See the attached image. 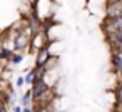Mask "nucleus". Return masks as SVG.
Masks as SVG:
<instances>
[{
	"label": "nucleus",
	"instance_id": "obj_6",
	"mask_svg": "<svg viewBox=\"0 0 122 112\" xmlns=\"http://www.w3.org/2000/svg\"><path fill=\"white\" fill-rule=\"evenodd\" d=\"M50 49L49 45H44L40 49H37V57H35V67H47V64L50 62Z\"/></svg>",
	"mask_w": 122,
	"mask_h": 112
},
{
	"label": "nucleus",
	"instance_id": "obj_21",
	"mask_svg": "<svg viewBox=\"0 0 122 112\" xmlns=\"http://www.w3.org/2000/svg\"><path fill=\"white\" fill-rule=\"evenodd\" d=\"M2 64H4V62H2V60H0V67H2Z\"/></svg>",
	"mask_w": 122,
	"mask_h": 112
},
{
	"label": "nucleus",
	"instance_id": "obj_7",
	"mask_svg": "<svg viewBox=\"0 0 122 112\" xmlns=\"http://www.w3.org/2000/svg\"><path fill=\"white\" fill-rule=\"evenodd\" d=\"M110 62H112L114 72L119 77H122V52H112L110 54Z\"/></svg>",
	"mask_w": 122,
	"mask_h": 112
},
{
	"label": "nucleus",
	"instance_id": "obj_8",
	"mask_svg": "<svg viewBox=\"0 0 122 112\" xmlns=\"http://www.w3.org/2000/svg\"><path fill=\"white\" fill-rule=\"evenodd\" d=\"M115 105L117 107H122V80L115 87Z\"/></svg>",
	"mask_w": 122,
	"mask_h": 112
},
{
	"label": "nucleus",
	"instance_id": "obj_2",
	"mask_svg": "<svg viewBox=\"0 0 122 112\" xmlns=\"http://www.w3.org/2000/svg\"><path fill=\"white\" fill-rule=\"evenodd\" d=\"M29 44H30V35H29V32L24 30V29H20V30L15 34V37H14V49H12V50H22V49L29 47Z\"/></svg>",
	"mask_w": 122,
	"mask_h": 112
},
{
	"label": "nucleus",
	"instance_id": "obj_19",
	"mask_svg": "<svg viewBox=\"0 0 122 112\" xmlns=\"http://www.w3.org/2000/svg\"><path fill=\"white\" fill-rule=\"evenodd\" d=\"M2 84H4V80H2V77H0V90H2Z\"/></svg>",
	"mask_w": 122,
	"mask_h": 112
},
{
	"label": "nucleus",
	"instance_id": "obj_15",
	"mask_svg": "<svg viewBox=\"0 0 122 112\" xmlns=\"http://www.w3.org/2000/svg\"><path fill=\"white\" fill-rule=\"evenodd\" d=\"M5 49V45H4V40L2 39H0V54H2V50Z\"/></svg>",
	"mask_w": 122,
	"mask_h": 112
},
{
	"label": "nucleus",
	"instance_id": "obj_11",
	"mask_svg": "<svg viewBox=\"0 0 122 112\" xmlns=\"http://www.w3.org/2000/svg\"><path fill=\"white\" fill-rule=\"evenodd\" d=\"M35 80H37V74H35V69H32V70H30V72H27V75L24 77V82H25V84H29V85H32Z\"/></svg>",
	"mask_w": 122,
	"mask_h": 112
},
{
	"label": "nucleus",
	"instance_id": "obj_10",
	"mask_svg": "<svg viewBox=\"0 0 122 112\" xmlns=\"http://www.w3.org/2000/svg\"><path fill=\"white\" fill-rule=\"evenodd\" d=\"M32 100H34V97H32L30 90H29V92H25V94H24V97H22V109H29V107H30V104H32Z\"/></svg>",
	"mask_w": 122,
	"mask_h": 112
},
{
	"label": "nucleus",
	"instance_id": "obj_13",
	"mask_svg": "<svg viewBox=\"0 0 122 112\" xmlns=\"http://www.w3.org/2000/svg\"><path fill=\"white\" fill-rule=\"evenodd\" d=\"M32 112H50L49 107H42V105H37L35 109H32Z\"/></svg>",
	"mask_w": 122,
	"mask_h": 112
},
{
	"label": "nucleus",
	"instance_id": "obj_4",
	"mask_svg": "<svg viewBox=\"0 0 122 112\" xmlns=\"http://www.w3.org/2000/svg\"><path fill=\"white\" fill-rule=\"evenodd\" d=\"M105 42L112 49V52H122V34L120 32L105 34Z\"/></svg>",
	"mask_w": 122,
	"mask_h": 112
},
{
	"label": "nucleus",
	"instance_id": "obj_16",
	"mask_svg": "<svg viewBox=\"0 0 122 112\" xmlns=\"http://www.w3.org/2000/svg\"><path fill=\"white\" fill-rule=\"evenodd\" d=\"M14 112H22V107H20V105H15V107H14Z\"/></svg>",
	"mask_w": 122,
	"mask_h": 112
},
{
	"label": "nucleus",
	"instance_id": "obj_20",
	"mask_svg": "<svg viewBox=\"0 0 122 112\" xmlns=\"http://www.w3.org/2000/svg\"><path fill=\"white\" fill-rule=\"evenodd\" d=\"M115 112H122V107H117V110Z\"/></svg>",
	"mask_w": 122,
	"mask_h": 112
},
{
	"label": "nucleus",
	"instance_id": "obj_18",
	"mask_svg": "<svg viewBox=\"0 0 122 112\" xmlns=\"http://www.w3.org/2000/svg\"><path fill=\"white\" fill-rule=\"evenodd\" d=\"M22 112H32V109L29 107V109H22Z\"/></svg>",
	"mask_w": 122,
	"mask_h": 112
},
{
	"label": "nucleus",
	"instance_id": "obj_3",
	"mask_svg": "<svg viewBox=\"0 0 122 112\" xmlns=\"http://www.w3.org/2000/svg\"><path fill=\"white\" fill-rule=\"evenodd\" d=\"M102 30H104V34H110V32H120V34H122V17L104 19V22H102Z\"/></svg>",
	"mask_w": 122,
	"mask_h": 112
},
{
	"label": "nucleus",
	"instance_id": "obj_5",
	"mask_svg": "<svg viewBox=\"0 0 122 112\" xmlns=\"http://www.w3.org/2000/svg\"><path fill=\"white\" fill-rule=\"evenodd\" d=\"M49 84L45 82V79H37L34 84H32V89H30V94L34 97V100H39L47 90H49Z\"/></svg>",
	"mask_w": 122,
	"mask_h": 112
},
{
	"label": "nucleus",
	"instance_id": "obj_12",
	"mask_svg": "<svg viewBox=\"0 0 122 112\" xmlns=\"http://www.w3.org/2000/svg\"><path fill=\"white\" fill-rule=\"evenodd\" d=\"M22 60H24V54H14L12 59H10V64L19 65V64H22Z\"/></svg>",
	"mask_w": 122,
	"mask_h": 112
},
{
	"label": "nucleus",
	"instance_id": "obj_9",
	"mask_svg": "<svg viewBox=\"0 0 122 112\" xmlns=\"http://www.w3.org/2000/svg\"><path fill=\"white\" fill-rule=\"evenodd\" d=\"M15 52L12 50V49H4L2 50V54H0V60H2V62H10V59H12V55H14Z\"/></svg>",
	"mask_w": 122,
	"mask_h": 112
},
{
	"label": "nucleus",
	"instance_id": "obj_17",
	"mask_svg": "<svg viewBox=\"0 0 122 112\" xmlns=\"http://www.w3.org/2000/svg\"><path fill=\"white\" fill-rule=\"evenodd\" d=\"M0 112H7V107L4 104H0Z\"/></svg>",
	"mask_w": 122,
	"mask_h": 112
},
{
	"label": "nucleus",
	"instance_id": "obj_1",
	"mask_svg": "<svg viewBox=\"0 0 122 112\" xmlns=\"http://www.w3.org/2000/svg\"><path fill=\"white\" fill-rule=\"evenodd\" d=\"M122 17V0H110L105 2V19Z\"/></svg>",
	"mask_w": 122,
	"mask_h": 112
},
{
	"label": "nucleus",
	"instance_id": "obj_14",
	"mask_svg": "<svg viewBox=\"0 0 122 112\" xmlns=\"http://www.w3.org/2000/svg\"><path fill=\"white\" fill-rule=\"evenodd\" d=\"M24 84H25V82H24V77H19V79H17V87H22Z\"/></svg>",
	"mask_w": 122,
	"mask_h": 112
}]
</instances>
